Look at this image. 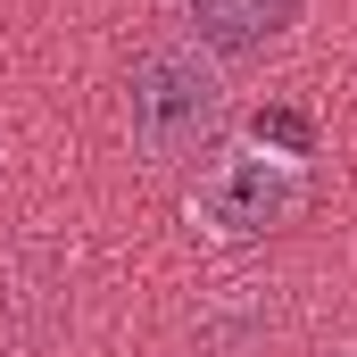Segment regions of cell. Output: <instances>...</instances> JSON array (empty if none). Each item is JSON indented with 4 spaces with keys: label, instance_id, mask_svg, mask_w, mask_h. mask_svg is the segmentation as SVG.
<instances>
[{
    "label": "cell",
    "instance_id": "obj_4",
    "mask_svg": "<svg viewBox=\"0 0 357 357\" xmlns=\"http://www.w3.org/2000/svg\"><path fill=\"white\" fill-rule=\"evenodd\" d=\"M258 142H266V150H282V158H299V150H307V116L266 108V116H258Z\"/></svg>",
    "mask_w": 357,
    "mask_h": 357
},
{
    "label": "cell",
    "instance_id": "obj_2",
    "mask_svg": "<svg viewBox=\"0 0 357 357\" xmlns=\"http://www.w3.org/2000/svg\"><path fill=\"white\" fill-rule=\"evenodd\" d=\"M299 199H307V167L282 158V150H266V142H250V150H225V158L199 175L191 225H199L208 241H258V233H274Z\"/></svg>",
    "mask_w": 357,
    "mask_h": 357
},
{
    "label": "cell",
    "instance_id": "obj_1",
    "mask_svg": "<svg viewBox=\"0 0 357 357\" xmlns=\"http://www.w3.org/2000/svg\"><path fill=\"white\" fill-rule=\"evenodd\" d=\"M225 116V59L199 50V42H158L142 50L133 84H125V125H133V150L150 167H167L183 150H199Z\"/></svg>",
    "mask_w": 357,
    "mask_h": 357
},
{
    "label": "cell",
    "instance_id": "obj_3",
    "mask_svg": "<svg viewBox=\"0 0 357 357\" xmlns=\"http://www.w3.org/2000/svg\"><path fill=\"white\" fill-rule=\"evenodd\" d=\"M299 0H191V42L216 50V59H241V50H266L274 33L291 25Z\"/></svg>",
    "mask_w": 357,
    "mask_h": 357
}]
</instances>
